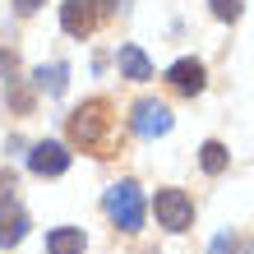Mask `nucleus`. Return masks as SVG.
Masks as SVG:
<instances>
[{
  "label": "nucleus",
  "mask_w": 254,
  "mask_h": 254,
  "mask_svg": "<svg viewBox=\"0 0 254 254\" xmlns=\"http://www.w3.org/2000/svg\"><path fill=\"white\" fill-rule=\"evenodd\" d=\"M111 129H116V116H111V107H107L102 97L83 102V107L69 116V139L79 143L83 153L107 157V153H111Z\"/></svg>",
  "instance_id": "obj_1"
},
{
  "label": "nucleus",
  "mask_w": 254,
  "mask_h": 254,
  "mask_svg": "<svg viewBox=\"0 0 254 254\" xmlns=\"http://www.w3.org/2000/svg\"><path fill=\"white\" fill-rule=\"evenodd\" d=\"M107 217L121 231H139L143 227V194H139L134 181H121V185L107 190Z\"/></svg>",
  "instance_id": "obj_2"
},
{
  "label": "nucleus",
  "mask_w": 254,
  "mask_h": 254,
  "mask_svg": "<svg viewBox=\"0 0 254 254\" xmlns=\"http://www.w3.org/2000/svg\"><path fill=\"white\" fill-rule=\"evenodd\" d=\"M153 213H157V227H167V231H185L190 222H194V203H190V194H185V190H157Z\"/></svg>",
  "instance_id": "obj_3"
},
{
  "label": "nucleus",
  "mask_w": 254,
  "mask_h": 254,
  "mask_svg": "<svg viewBox=\"0 0 254 254\" xmlns=\"http://www.w3.org/2000/svg\"><path fill=\"white\" fill-rule=\"evenodd\" d=\"M61 28L69 37H88L97 28V0H65L61 5Z\"/></svg>",
  "instance_id": "obj_4"
},
{
  "label": "nucleus",
  "mask_w": 254,
  "mask_h": 254,
  "mask_svg": "<svg viewBox=\"0 0 254 254\" xmlns=\"http://www.w3.org/2000/svg\"><path fill=\"white\" fill-rule=\"evenodd\" d=\"M171 129V111L162 107V102H139L134 107V134H143V139H157V134Z\"/></svg>",
  "instance_id": "obj_5"
},
{
  "label": "nucleus",
  "mask_w": 254,
  "mask_h": 254,
  "mask_svg": "<svg viewBox=\"0 0 254 254\" xmlns=\"http://www.w3.org/2000/svg\"><path fill=\"white\" fill-rule=\"evenodd\" d=\"M28 167H33L37 176H61L69 167V153H65V143H33V153H28Z\"/></svg>",
  "instance_id": "obj_6"
},
{
  "label": "nucleus",
  "mask_w": 254,
  "mask_h": 254,
  "mask_svg": "<svg viewBox=\"0 0 254 254\" xmlns=\"http://www.w3.org/2000/svg\"><path fill=\"white\" fill-rule=\"evenodd\" d=\"M167 83L176 88V93H185V97L203 93V65H199V61H176V65L167 69Z\"/></svg>",
  "instance_id": "obj_7"
},
{
  "label": "nucleus",
  "mask_w": 254,
  "mask_h": 254,
  "mask_svg": "<svg viewBox=\"0 0 254 254\" xmlns=\"http://www.w3.org/2000/svg\"><path fill=\"white\" fill-rule=\"evenodd\" d=\"M23 236H28V213H23V208H0V245H19L23 241Z\"/></svg>",
  "instance_id": "obj_8"
},
{
  "label": "nucleus",
  "mask_w": 254,
  "mask_h": 254,
  "mask_svg": "<svg viewBox=\"0 0 254 254\" xmlns=\"http://www.w3.org/2000/svg\"><path fill=\"white\" fill-rule=\"evenodd\" d=\"M121 74L125 79H134V83H143V79H153V65H148V56L139 51V47H121Z\"/></svg>",
  "instance_id": "obj_9"
},
{
  "label": "nucleus",
  "mask_w": 254,
  "mask_h": 254,
  "mask_svg": "<svg viewBox=\"0 0 254 254\" xmlns=\"http://www.w3.org/2000/svg\"><path fill=\"white\" fill-rule=\"evenodd\" d=\"M47 250L51 254H83V231L79 227H56L47 236Z\"/></svg>",
  "instance_id": "obj_10"
},
{
  "label": "nucleus",
  "mask_w": 254,
  "mask_h": 254,
  "mask_svg": "<svg viewBox=\"0 0 254 254\" xmlns=\"http://www.w3.org/2000/svg\"><path fill=\"white\" fill-rule=\"evenodd\" d=\"M65 74H69L65 65H51V69L42 65V69H37V88H47L51 97H56V93H65Z\"/></svg>",
  "instance_id": "obj_11"
},
{
  "label": "nucleus",
  "mask_w": 254,
  "mask_h": 254,
  "mask_svg": "<svg viewBox=\"0 0 254 254\" xmlns=\"http://www.w3.org/2000/svg\"><path fill=\"white\" fill-rule=\"evenodd\" d=\"M199 157H203V171H208V176L227 171V148H222L217 139H213V143H203V153H199Z\"/></svg>",
  "instance_id": "obj_12"
},
{
  "label": "nucleus",
  "mask_w": 254,
  "mask_h": 254,
  "mask_svg": "<svg viewBox=\"0 0 254 254\" xmlns=\"http://www.w3.org/2000/svg\"><path fill=\"white\" fill-rule=\"evenodd\" d=\"M213 14L217 19H241V0H213Z\"/></svg>",
  "instance_id": "obj_13"
},
{
  "label": "nucleus",
  "mask_w": 254,
  "mask_h": 254,
  "mask_svg": "<svg viewBox=\"0 0 254 254\" xmlns=\"http://www.w3.org/2000/svg\"><path fill=\"white\" fill-rule=\"evenodd\" d=\"M42 5H47V0H14V9H19V14H37Z\"/></svg>",
  "instance_id": "obj_14"
},
{
  "label": "nucleus",
  "mask_w": 254,
  "mask_h": 254,
  "mask_svg": "<svg viewBox=\"0 0 254 254\" xmlns=\"http://www.w3.org/2000/svg\"><path fill=\"white\" fill-rule=\"evenodd\" d=\"M9 190H14V171H0V199H5Z\"/></svg>",
  "instance_id": "obj_15"
},
{
  "label": "nucleus",
  "mask_w": 254,
  "mask_h": 254,
  "mask_svg": "<svg viewBox=\"0 0 254 254\" xmlns=\"http://www.w3.org/2000/svg\"><path fill=\"white\" fill-rule=\"evenodd\" d=\"M227 250H236V241H231V236H222V241L213 245V254H227Z\"/></svg>",
  "instance_id": "obj_16"
}]
</instances>
